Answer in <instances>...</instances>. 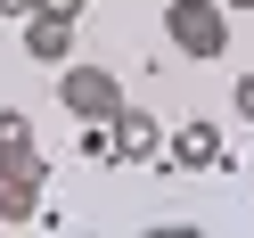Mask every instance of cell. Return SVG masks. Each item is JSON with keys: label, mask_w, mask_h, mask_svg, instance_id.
Segmentation results:
<instances>
[{"label": "cell", "mask_w": 254, "mask_h": 238, "mask_svg": "<svg viewBox=\"0 0 254 238\" xmlns=\"http://www.w3.org/2000/svg\"><path fill=\"white\" fill-rule=\"evenodd\" d=\"M33 8H41V17H66V25H82V8H90V0H33Z\"/></svg>", "instance_id": "cell-8"}, {"label": "cell", "mask_w": 254, "mask_h": 238, "mask_svg": "<svg viewBox=\"0 0 254 238\" xmlns=\"http://www.w3.org/2000/svg\"><path fill=\"white\" fill-rule=\"evenodd\" d=\"M0 181H50V156H41L33 140V115H17V107H0Z\"/></svg>", "instance_id": "cell-3"}, {"label": "cell", "mask_w": 254, "mask_h": 238, "mask_svg": "<svg viewBox=\"0 0 254 238\" xmlns=\"http://www.w3.org/2000/svg\"><path fill=\"white\" fill-rule=\"evenodd\" d=\"M107 156H123V164H156L164 156V132H156V115H139L131 99L107 115Z\"/></svg>", "instance_id": "cell-4"}, {"label": "cell", "mask_w": 254, "mask_h": 238, "mask_svg": "<svg viewBox=\"0 0 254 238\" xmlns=\"http://www.w3.org/2000/svg\"><path fill=\"white\" fill-rule=\"evenodd\" d=\"M156 164H189V172H213V164H221V132H213L205 115H197V123H181V132H172V148L156 156Z\"/></svg>", "instance_id": "cell-6"}, {"label": "cell", "mask_w": 254, "mask_h": 238, "mask_svg": "<svg viewBox=\"0 0 254 238\" xmlns=\"http://www.w3.org/2000/svg\"><path fill=\"white\" fill-rule=\"evenodd\" d=\"M164 33L181 58H221L230 50V8L221 0H164Z\"/></svg>", "instance_id": "cell-1"}, {"label": "cell", "mask_w": 254, "mask_h": 238, "mask_svg": "<svg viewBox=\"0 0 254 238\" xmlns=\"http://www.w3.org/2000/svg\"><path fill=\"white\" fill-rule=\"evenodd\" d=\"M221 8H254V0H221Z\"/></svg>", "instance_id": "cell-11"}, {"label": "cell", "mask_w": 254, "mask_h": 238, "mask_svg": "<svg viewBox=\"0 0 254 238\" xmlns=\"http://www.w3.org/2000/svg\"><path fill=\"white\" fill-rule=\"evenodd\" d=\"M58 99H66V115H82V123H107L123 107V82L107 66H74L66 58V74H58Z\"/></svg>", "instance_id": "cell-2"}, {"label": "cell", "mask_w": 254, "mask_h": 238, "mask_svg": "<svg viewBox=\"0 0 254 238\" xmlns=\"http://www.w3.org/2000/svg\"><path fill=\"white\" fill-rule=\"evenodd\" d=\"M238 115L254 123V74H238Z\"/></svg>", "instance_id": "cell-9"}, {"label": "cell", "mask_w": 254, "mask_h": 238, "mask_svg": "<svg viewBox=\"0 0 254 238\" xmlns=\"http://www.w3.org/2000/svg\"><path fill=\"white\" fill-rule=\"evenodd\" d=\"M0 222H8V230L41 222V189H33V181H0Z\"/></svg>", "instance_id": "cell-7"}, {"label": "cell", "mask_w": 254, "mask_h": 238, "mask_svg": "<svg viewBox=\"0 0 254 238\" xmlns=\"http://www.w3.org/2000/svg\"><path fill=\"white\" fill-rule=\"evenodd\" d=\"M25 58H33V66H66V58H74V25L25 8Z\"/></svg>", "instance_id": "cell-5"}, {"label": "cell", "mask_w": 254, "mask_h": 238, "mask_svg": "<svg viewBox=\"0 0 254 238\" xmlns=\"http://www.w3.org/2000/svg\"><path fill=\"white\" fill-rule=\"evenodd\" d=\"M25 8H33V0H0V17H25Z\"/></svg>", "instance_id": "cell-10"}]
</instances>
